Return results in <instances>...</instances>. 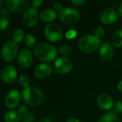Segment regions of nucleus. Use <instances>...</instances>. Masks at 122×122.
<instances>
[{"instance_id": "nucleus-12", "label": "nucleus", "mask_w": 122, "mask_h": 122, "mask_svg": "<svg viewBox=\"0 0 122 122\" xmlns=\"http://www.w3.org/2000/svg\"><path fill=\"white\" fill-rule=\"evenodd\" d=\"M119 15L117 11L112 8H108L102 11L100 14L99 18L102 23L105 24H112L118 19Z\"/></svg>"}, {"instance_id": "nucleus-31", "label": "nucleus", "mask_w": 122, "mask_h": 122, "mask_svg": "<svg viewBox=\"0 0 122 122\" xmlns=\"http://www.w3.org/2000/svg\"><path fill=\"white\" fill-rule=\"evenodd\" d=\"M18 112L20 113L21 116H23L28 112V108L26 105H21L18 109Z\"/></svg>"}, {"instance_id": "nucleus-20", "label": "nucleus", "mask_w": 122, "mask_h": 122, "mask_svg": "<svg viewBox=\"0 0 122 122\" xmlns=\"http://www.w3.org/2000/svg\"><path fill=\"white\" fill-rule=\"evenodd\" d=\"M98 122H119V117L114 112H109L102 115Z\"/></svg>"}, {"instance_id": "nucleus-28", "label": "nucleus", "mask_w": 122, "mask_h": 122, "mask_svg": "<svg viewBox=\"0 0 122 122\" xmlns=\"http://www.w3.org/2000/svg\"><path fill=\"white\" fill-rule=\"evenodd\" d=\"M113 112L117 114H119L122 112V102H117L113 107Z\"/></svg>"}, {"instance_id": "nucleus-38", "label": "nucleus", "mask_w": 122, "mask_h": 122, "mask_svg": "<svg viewBox=\"0 0 122 122\" xmlns=\"http://www.w3.org/2000/svg\"><path fill=\"white\" fill-rule=\"evenodd\" d=\"M4 1L3 0H0V6H2V5H3V4H4Z\"/></svg>"}, {"instance_id": "nucleus-25", "label": "nucleus", "mask_w": 122, "mask_h": 122, "mask_svg": "<svg viewBox=\"0 0 122 122\" xmlns=\"http://www.w3.org/2000/svg\"><path fill=\"white\" fill-rule=\"evenodd\" d=\"M59 52L62 54L64 56L66 57L67 56H69L71 52H72V49L70 46H68V45H64V46H61L59 49Z\"/></svg>"}, {"instance_id": "nucleus-21", "label": "nucleus", "mask_w": 122, "mask_h": 122, "mask_svg": "<svg viewBox=\"0 0 122 122\" xmlns=\"http://www.w3.org/2000/svg\"><path fill=\"white\" fill-rule=\"evenodd\" d=\"M112 44L115 47L122 46V29L116 31L112 36Z\"/></svg>"}, {"instance_id": "nucleus-16", "label": "nucleus", "mask_w": 122, "mask_h": 122, "mask_svg": "<svg viewBox=\"0 0 122 122\" xmlns=\"http://www.w3.org/2000/svg\"><path fill=\"white\" fill-rule=\"evenodd\" d=\"M51 66L46 63L39 64L34 70V74L39 79H46L51 75Z\"/></svg>"}, {"instance_id": "nucleus-8", "label": "nucleus", "mask_w": 122, "mask_h": 122, "mask_svg": "<svg viewBox=\"0 0 122 122\" xmlns=\"http://www.w3.org/2000/svg\"><path fill=\"white\" fill-rule=\"evenodd\" d=\"M28 6L29 1L27 0H8L6 1V6L11 13L24 12L28 9Z\"/></svg>"}, {"instance_id": "nucleus-13", "label": "nucleus", "mask_w": 122, "mask_h": 122, "mask_svg": "<svg viewBox=\"0 0 122 122\" xmlns=\"http://www.w3.org/2000/svg\"><path fill=\"white\" fill-rule=\"evenodd\" d=\"M33 61V55L31 51L28 49H23L19 54L18 63L24 69L29 67Z\"/></svg>"}, {"instance_id": "nucleus-10", "label": "nucleus", "mask_w": 122, "mask_h": 122, "mask_svg": "<svg viewBox=\"0 0 122 122\" xmlns=\"http://www.w3.org/2000/svg\"><path fill=\"white\" fill-rule=\"evenodd\" d=\"M24 24L27 26H34L36 24L39 20V13L36 9L30 7L28 8L23 14L22 17Z\"/></svg>"}, {"instance_id": "nucleus-33", "label": "nucleus", "mask_w": 122, "mask_h": 122, "mask_svg": "<svg viewBox=\"0 0 122 122\" xmlns=\"http://www.w3.org/2000/svg\"><path fill=\"white\" fill-rule=\"evenodd\" d=\"M71 2L76 6H81L86 3V1L85 0H71Z\"/></svg>"}, {"instance_id": "nucleus-27", "label": "nucleus", "mask_w": 122, "mask_h": 122, "mask_svg": "<svg viewBox=\"0 0 122 122\" xmlns=\"http://www.w3.org/2000/svg\"><path fill=\"white\" fill-rule=\"evenodd\" d=\"M104 34H105V30L102 26H99V27L96 28V29L94 31L95 36L99 39H101L102 37H103L104 36Z\"/></svg>"}, {"instance_id": "nucleus-22", "label": "nucleus", "mask_w": 122, "mask_h": 122, "mask_svg": "<svg viewBox=\"0 0 122 122\" xmlns=\"http://www.w3.org/2000/svg\"><path fill=\"white\" fill-rule=\"evenodd\" d=\"M24 31L21 29H16L12 33V39L16 43L21 42L24 39Z\"/></svg>"}, {"instance_id": "nucleus-6", "label": "nucleus", "mask_w": 122, "mask_h": 122, "mask_svg": "<svg viewBox=\"0 0 122 122\" xmlns=\"http://www.w3.org/2000/svg\"><path fill=\"white\" fill-rule=\"evenodd\" d=\"M19 53L17 43L14 41H8L3 45L1 49V57L5 61H11L16 59Z\"/></svg>"}, {"instance_id": "nucleus-23", "label": "nucleus", "mask_w": 122, "mask_h": 122, "mask_svg": "<svg viewBox=\"0 0 122 122\" xmlns=\"http://www.w3.org/2000/svg\"><path fill=\"white\" fill-rule=\"evenodd\" d=\"M24 44L25 45L29 47V48H32L34 46H35V41H36V39L34 37V36L31 34H28L25 36L24 37Z\"/></svg>"}, {"instance_id": "nucleus-17", "label": "nucleus", "mask_w": 122, "mask_h": 122, "mask_svg": "<svg viewBox=\"0 0 122 122\" xmlns=\"http://www.w3.org/2000/svg\"><path fill=\"white\" fill-rule=\"evenodd\" d=\"M56 18V11L52 9H45L40 14V19L46 23L54 21Z\"/></svg>"}, {"instance_id": "nucleus-15", "label": "nucleus", "mask_w": 122, "mask_h": 122, "mask_svg": "<svg viewBox=\"0 0 122 122\" xmlns=\"http://www.w3.org/2000/svg\"><path fill=\"white\" fill-rule=\"evenodd\" d=\"M97 104L103 110H110L114 107V101L112 97L108 94H101L97 97Z\"/></svg>"}, {"instance_id": "nucleus-34", "label": "nucleus", "mask_w": 122, "mask_h": 122, "mask_svg": "<svg viewBox=\"0 0 122 122\" xmlns=\"http://www.w3.org/2000/svg\"><path fill=\"white\" fill-rule=\"evenodd\" d=\"M39 122H52L51 120L48 117H43L40 119Z\"/></svg>"}, {"instance_id": "nucleus-14", "label": "nucleus", "mask_w": 122, "mask_h": 122, "mask_svg": "<svg viewBox=\"0 0 122 122\" xmlns=\"http://www.w3.org/2000/svg\"><path fill=\"white\" fill-rule=\"evenodd\" d=\"M99 54L102 59L104 61H110L113 59L114 55V51L112 45L108 41L103 42L99 47Z\"/></svg>"}, {"instance_id": "nucleus-36", "label": "nucleus", "mask_w": 122, "mask_h": 122, "mask_svg": "<svg viewBox=\"0 0 122 122\" xmlns=\"http://www.w3.org/2000/svg\"><path fill=\"white\" fill-rule=\"evenodd\" d=\"M66 122H81L78 119H76V118H71L69 119V120H67Z\"/></svg>"}, {"instance_id": "nucleus-18", "label": "nucleus", "mask_w": 122, "mask_h": 122, "mask_svg": "<svg viewBox=\"0 0 122 122\" xmlns=\"http://www.w3.org/2000/svg\"><path fill=\"white\" fill-rule=\"evenodd\" d=\"M4 119L5 122H19L22 119V116L18 111L10 110L5 113Z\"/></svg>"}, {"instance_id": "nucleus-32", "label": "nucleus", "mask_w": 122, "mask_h": 122, "mask_svg": "<svg viewBox=\"0 0 122 122\" xmlns=\"http://www.w3.org/2000/svg\"><path fill=\"white\" fill-rule=\"evenodd\" d=\"M63 6L61 3L59 2H55L54 4V10H55L56 11L58 12H61L63 10Z\"/></svg>"}, {"instance_id": "nucleus-26", "label": "nucleus", "mask_w": 122, "mask_h": 122, "mask_svg": "<svg viewBox=\"0 0 122 122\" xmlns=\"http://www.w3.org/2000/svg\"><path fill=\"white\" fill-rule=\"evenodd\" d=\"M23 122H33L34 121V116L31 112H27L22 116Z\"/></svg>"}, {"instance_id": "nucleus-9", "label": "nucleus", "mask_w": 122, "mask_h": 122, "mask_svg": "<svg viewBox=\"0 0 122 122\" xmlns=\"http://www.w3.org/2000/svg\"><path fill=\"white\" fill-rule=\"evenodd\" d=\"M21 97L22 96L19 91L11 89L7 93L5 97L4 104L8 109H14L19 104Z\"/></svg>"}, {"instance_id": "nucleus-1", "label": "nucleus", "mask_w": 122, "mask_h": 122, "mask_svg": "<svg viewBox=\"0 0 122 122\" xmlns=\"http://www.w3.org/2000/svg\"><path fill=\"white\" fill-rule=\"evenodd\" d=\"M33 51L38 59L44 62H51L56 59L59 51L54 46L41 42L34 46Z\"/></svg>"}, {"instance_id": "nucleus-29", "label": "nucleus", "mask_w": 122, "mask_h": 122, "mask_svg": "<svg viewBox=\"0 0 122 122\" xmlns=\"http://www.w3.org/2000/svg\"><path fill=\"white\" fill-rule=\"evenodd\" d=\"M76 36H77V31L76 30H74V29H70V30H69L66 33V34H65L66 38H67L69 39H74Z\"/></svg>"}, {"instance_id": "nucleus-19", "label": "nucleus", "mask_w": 122, "mask_h": 122, "mask_svg": "<svg viewBox=\"0 0 122 122\" xmlns=\"http://www.w3.org/2000/svg\"><path fill=\"white\" fill-rule=\"evenodd\" d=\"M0 16H1V22H0V30L3 31L7 28L10 21V15L9 11L3 8L0 9Z\"/></svg>"}, {"instance_id": "nucleus-24", "label": "nucleus", "mask_w": 122, "mask_h": 122, "mask_svg": "<svg viewBox=\"0 0 122 122\" xmlns=\"http://www.w3.org/2000/svg\"><path fill=\"white\" fill-rule=\"evenodd\" d=\"M19 83L20 86L24 87V89L27 88L29 86V83H30L29 78L26 74H22L19 78Z\"/></svg>"}, {"instance_id": "nucleus-11", "label": "nucleus", "mask_w": 122, "mask_h": 122, "mask_svg": "<svg viewBox=\"0 0 122 122\" xmlns=\"http://www.w3.org/2000/svg\"><path fill=\"white\" fill-rule=\"evenodd\" d=\"M17 70L12 65H7L4 66L1 73V79L4 83L11 84L13 83L17 78Z\"/></svg>"}, {"instance_id": "nucleus-3", "label": "nucleus", "mask_w": 122, "mask_h": 122, "mask_svg": "<svg viewBox=\"0 0 122 122\" xmlns=\"http://www.w3.org/2000/svg\"><path fill=\"white\" fill-rule=\"evenodd\" d=\"M101 39L95 35H85L80 38L78 41V46L81 51L85 53H92L95 51L102 45Z\"/></svg>"}, {"instance_id": "nucleus-4", "label": "nucleus", "mask_w": 122, "mask_h": 122, "mask_svg": "<svg viewBox=\"0 0 122 122\" xmlns=\"http://www.w3.org/2000/svg\"><path fill=\"white\" fill-rule=\"evenodd\" d=\"M44 35L51 42H57L63 37L64 31L62 27L56 23H49L44 27Z\"/></svg>"}, {"instance_id": "nucleus-5", "label": "nucleus", "mask_w": 122, "mask_h": 122, "mask_svg": "<svg viewBox=\"0 0 122 122\" xmlns=\"http://www.w3.org/2000/svg\"><path fill=\"white\" fill-rule=\"evenodd\" d=\"M59 20L66 25H73L78 22L80 18L79 11L72 7L64 8L59 14Z\"/></svg>"}, {"instance_id": "nucleus-37", "label": "nucleus", "mask_w": 122, "mask_h": 122, "mask_svg": "<svg viewBox=\"0 0 122 122\" xmlns=\"http://www.w3.org/2000/svg\"><path fill=\"white\" fill-rule=\"evenodd\" d=\"M119 13L120 16L122 17V1L120 3V4L119 6Z\"/></svg>"}, {"instance_id": "nucleus-7", "label": "nucleus", "mask_w": 122, "mask_h": 122, "mask_svg": "<svg viewBox=\"0 0 122 122\" xmlns=\"http://www.w3.org/2000/svg\"><path fill=\"white\" fill-rule=\"evenodd\" d=\"M55 71L59 74H67L69 73L73 66L72 61L65 56H61L58 58L54 64Z\"/></svg>"}, {"instance_id": "nucleus-35", "label": "nucleus", "mask_w": 122, "mask_h": 122, "mask_svg": "<svg viewBox=\"0 0 122 122\" xmlns=\"http://www.w3.org/2000/svg\"><path fill=\"white\" fill-rule=\"evenodd\" d=\"M117 89H118L119 91H120V92H122V79L118 82V84H117Z\"/></svg>"}, {"instance_id": "nucleus-2", "label": "nucleus", "mask_w": 122, "mask_h": 122, "mask_svg": "<svg viewBox=\"0 0 122 122\" xmlns=\"http://www.w3.org/2000/svg\"><path fill=\"white\" fill-rule=\"evenodd\" d=\"M23 101L29 106L34 107L41 104L44 100V94L39 89L34 86L25 88L21 93Z\"/></svg>"}, {"instance_id": "nucleus-30", "label": "nucleus", "mask_w": 122, "mask_h": 122, "mask_svg": "<svg viewBox=\"0 0 122 122\" xmlns=\"http://www.w3.org/2000/svg\"><path fill=\"white\" fill-rule=\"evenodd\" d=\"M43 0H32L31 1V6L33 8H38V7H40L42 4H43Z\"/></svg>"}]
</instances>
